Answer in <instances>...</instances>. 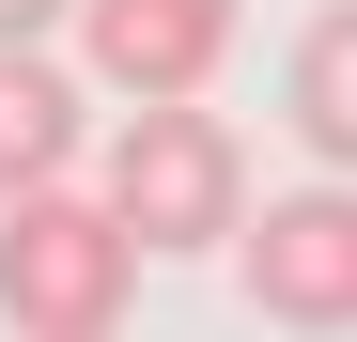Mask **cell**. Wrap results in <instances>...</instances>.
Returning <instances> with one entry per match:
<instances>
[{
	"instance_id": "6da1fadb",
	"label": "cell",
	"mask_w": 357,
	"mask_h": 342,
	"mask_svg": "<svg viewBox=\"0 0 357 342\" xmlns=\"http://www.w3.org/2000/svg\"><path fill=\"white\" fill-rule=\"evenodd\" d=\"M140 265H155V249L125 234L109 187H16V202H0V327H31V342L125 327Z\"/></svg>"
},
{
	"instance_id": "7a4b0ae2",
	"label": "cell",
	"mask_w": 357,
	"mask_h": 342,
	"mask_svg": "<svg viewBox=\"0 0 357 342\" xmlns=\"http://www.w3.org/2000/svg\"><path fill=\"white\" fill-rule=\"evenodd\" d=\"M109 202H125L140 249H233V234H249V140H233L202 94H125Z\"/></svg>"
},
{
	"instance_id": "3957f363",
	"label": "cell",
	"mask_w": 357,
	"mask_h": 342,
	"mask_svg": "<svg viewBox=\"0 0 357 342\" xmlns=\"http://www.w3.org/2000/svg\"><path fill=\"white\" fill-rule=\"evenodd\" d=\"M233 249H249V311L264 327H357V171L249 202Z\"/></svg>"
},
{
	"instance_id": "277c9868",
	"label": "cell",
	"mask_w": 357,
	"mask_h": 342,
	"mask_svg": "<svg viewBox=\"0 0 357 342\" xmlns=\"http://www.w3.org/2000/svg\"><path fill=\"white\" fill-rule=\"evenodd\" d=\"M218 63H233V0H78L93 94H202Z\"/></svg>"
},
{
	"instance_id": "5b68a950",
	"label": "cell",
	"mask_w": 357,
	"mask_h": 342,
	"mask_svg": "<svg viewBox=\"0 0 357 342\" xmlns=\"http://www.w3.org/2000/svg\"><path fill=\"white\" fill-rule=\"evenodd\" d=\"M78 125H93V109H78L63 63H47V31H0V202H16V187H63Z\"/></svg>"
},
{
	"instance_id": "8992f818",
	"label": "cell",
	"mask_w": 357,
	"mask_h": 342,
	"mask_svg": "<svg viewBox=\"0 0 357 342\" xmlns=\"http://www.w3.org/2000/svg\"><path fill=\"white\" fill-rule=\"evenodd\" d=\"M280 109H295V140H311L326 171H357V0H326V16L295 31V63H280Z\"/></svg>"
},
{
	"instance_id": "52a82bcc",
	"label": "cell",
	"mask_w": 357,
	"mask_h": 342,
	"mask_svg": "<svg viewBox=\"0 0 357 342\" xmlns=\"http://www.w3.org/2000/svg\"><path fill=\"white\" fill-rule=\"evenodd\" d=\"M47 16H78V0H0V31H47Z\"/></svg>"
}]
</instances>
